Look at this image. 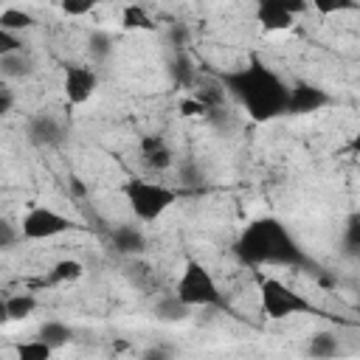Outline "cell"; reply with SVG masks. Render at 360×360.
Returning <instances> with one entry per match:
<instances>
[{"label":"cell","mask_w":360,"mask_h":360,"mask_svg":"<svg viewBox=\"0 0 360 360\" xmlns=\"http://www.w3.org/2000/svg\"><path fill=\"white\" fill-rule=\"evenodd\" d=\"M73 228V219L59 214L56 208H48V205H34L25 211L22 222H20V236L22 239H31V242H39V239H53L59 233H68Z\"/></svg>","instance_id":"6"},{"label":"cell","mask_w":360,"mask_h":360,"mask_svg":"<svg viewBox=\"0 0 360 360\" xmlns=\"http://www.w3.org/2000/svg\"><path fill=\"white\" fill-rule=\"evenodd\" d=\"M25 138L28 143L39 146V149H51V146H59L65 141V124L53 115V112H37L28 118V127H25Z\"/></svg>","instance_id":"8"},{"label":"cell","mask_w":360,"mask_h":360,"mask_svg":"<svg viewBox=\"0 0 360 360\" xmlns=\"http://www.w3.org/2000/svg\"><path fill=\"white\" fill-rule=\"evenodd\" d=\"M51 354H53V349L45 346L39 338L25 340V343H17V349H14V357L17 360H51Z\"/></svg>","instance_id":"22"},{"label":"cell","mask_w":360,"mask_h":360,"mask_svg":"<svg viewBox=\"0 0 360 360\" xmlns=\"http://www.w3.org/2000/svg\"><path fill=\"white\" fill-rule=\"evenodd\" d=\"M180 180H183V183H188V186H197V183H202V172L197 169V163H194V160H186V163H180Z\"/></svg>","instance_id":"27"},{"label":"cell","mask_w":360,"mask_h":360,"mask_svg":"<svg viewBox=\"0 0 360 360\" xmlns=\"http://www.w3.org/2000/svg\"><path fill=\"white\" fill-rule=\"evenodd\" d=\"M110 239H112L115 253H121V256H141L146 250V233L138 225H129V222L112 228Z\"/></svg>","instance_id":"12"},{"label":"cell","mask_w":360,"mask_h":360,"mask_svg":"<svg viewBox=\"0 0 360 360\" xmlns=\"http://www.w3.org/2000/svg\"><path fill=\"white\" fill-rule=\"evenodd\" d=\"M8 323V309H6V295H0V326Z\"/></svg>","instance_id":"34"},{"label":"cell","mask_w":360,"mask_h":360,"mask_svg":"<svg viewBox=\"0 0 360 360\" xmlns=\"http://www.w3.org/2000/svg\"><path fill=\"white\" fill-rule=\"evenodd\" d=\"M318 11L329 14V11H340V8H352V3H315Z\"/></svg>","instance_id":"33"},{"label":"cell","mask_w":360,"mask_h":360,"mask_svg":"<svg viewBox=\"0 0 360 360\" xmlns=\"http://www.w3.org/2000/svg\"><path fill=\"white\" fill-rule=\"evenodd\" d=\"M37 338H39L45 346H51V349L56 352V349H62V346H68V343L73 340V329H70L68 323H62V321H45V323L39 326Z\"/></svg>","instance_id":"15"},{"label":"cell","mask_w":360,"mask_h":360,"mask_svg":"<svg viewBox=\"0 0 360 360\" xmlns=\"http://www.w3.org/2000/svg\"><path fill=\"white\" fill-rule=\"evenodd\" d=\"M121 25L127 28V31H152L155 28V22H152V17L146 14V8L143 6H127L124 11H121Z\"/></svg>","instance_id":"20"},{"label":"cell","mask_w":360,"mask_h":360,"mask_svg":"<svg viewBox=\"0 0 360 360\" xmlns=\"http://www.w3.org/2000/svg\"><path fill=\"white\" fill-rule=\"evenodd\" d=\"M141 160L152 172H166L174 163V152L160 135H143L141 138Z\"/></svg>","instance_id":"10"},{"label":"cell","mask_w":360,"mask_h":360,"mask_svg":"<svg viewBox=\"0 0 360 360\" xmlns=\"http://www.w3.org/2000/svg\"><path fill=\"white\" fill-rule=\"evenodd\" d=\"M34 25H37L34 17H31L28 11H22V8H3V11H0V28L8 31V34L28 31V28H34Z\"/></svg>","instance_id":"18"},{"label":"cell","mask_w":360,"mask_h":360,"mask_svg":"<svg viewBox=\"0 0 360 360\" xmlns=\"http://www.w3.org/2000/svg\"><path fill=\"white\" fill-rule=\"evenodd\" d=\"M11 107H14V96H11V90H6L0 84V118H6L11 112Z\"/></svg>","instance_id":"31"},{"label":"cell","mask_w":360,"mask_h":360,"mask_svg":"<svg viewBox=\"0 0 360 360\" xmlns=\"http://www.w3.org/2000/svg\"><path fill=\"white\" fill-rule=\"evenodd\" d=\"M172 357V352L166 349V346H152L146 354H143V360H169Z\"/></svg>","instance_id":"32"},{"label":"cell","mask_w":360,"mask_h":360,"mask_svg":"<svg viewBox=\"0 0 360 360\" xmlns=\"http://www.w3.org/2000/svg\"><path fill=\"white\" fill-rule=\"evenodd\" d=\"M6 309H8V321H25L34 309H37V298L31 292H17L6 298Z\"/></svg>","instance_id":"19"},{"label":"cell","mask_w":360,"mask_h":360,"mask_svg":"<svg viewBox=\"0 0 360 360\" xmlns=\"http://www.w3.org/2000/svg\"><path fill=\"white\" fill-rule=\"evenodd\" d=\"M124 200L129 205V211L141 219V222H155L160 219L180 197L177 188L172 186H163V183H152V180H143V177H129L124 186Z\"/></svg>","instance_id":"3"},{"label":"cell","mask_w":360,"mask_h":360,"mask_svg":"<svg viewBox=\"0 0 360 360\" xmlns=\"http://www.w3.org/2000/svg\"><path fill=\"white\" fill-rule=\"evenodd\" d=\"M174 295L191 309L194 307H222V292L217 287V278L197 259H186L183 273L174 284Z\"/></svg>","instance_id":"5"},{"label":"cell","mask_w":360,"mask_h":360,"mask_svg":"<svg viewBox=\"0 0 360 360\" xmlns=\"http://www.w3.org/2000/svg\"><path fill=\"white\" fill-rule=\"evenodd\" d=\"M172 73H174V79L183 84V87H194L197 84V68L188 62V56L183 53V51H177V56L172 59Z\"/></svg>","instance_id":"21"},{"label":"cell","mask_w":360,"mask_h":360,"mask_svg":"<svg viewBox=\"0 0 360 360\" xmlns=\"http://www.w3.org/2000/svg\"><path fill=\"white\" fill-rule=\"evenodd\" d=\"M338 352H340V343H338V335L335 332H329V329L312 332L309 346H307V354L312 360H332V357H338Z\"/></svg>","instance_id":"14"},{"label":"cell","mask_w":360,"mask_h":360,"mask_svg":"<svg viewBox=\"0 0 360 360\" xmlns=\"http://www.w3.org/2000/svg\"><path fill=\"white\" fill-rule=\"evenodd\" d=\"M90 51H93V56L104 59V56L110 53V37H107V34H101V31H96V34L90 37Z\"/></svg>","instance_id":"28"},{"label":"cell","mask_w":360,"mask_h":360,"mask_svg":"<svg viewBox=\"0 0 360 360\" xmlns=\"http://www.w3.org/2000/svg\"><path fill=\"white\" fill-rule=\"evenodd\" d=\"M233 253L248 267H304L307 256L276 217L248 222L233 242Z\"/></svg>","instance_id":"2"},{"label":"cell","mask_w":360,"mask_h":360,"mask_svg":"<svg viewBox=\"0 0 360 360\" xmlns=\"http://www.w3.org/2000/svg\"><path fill=\"white\" fill-rule=\"evenodd\" d=\"M62 87H65L68 104L79 107V104H84V101L93 98V93H96V87H98V76H96V70H93L90 65H70V68L65 70Z\"/></svg>","instance_id":"7"},{"label":"cell","mask_w":360,"mask_h":360,"mask_svg":"<svg viewBox=\"0 0 360 360\" xmlns=\"http://www.w3.org/2000/svg\"><path fill=\"white\" fill-rule=\"evenodd\" d=\"M256 20L264 31H284L292 25V14L284 0H262L256 6Z\"/></svg>","instance_id":"11"},{"label":"cell","mask_w":360,"mask_h":360,"mask_svg":"<svg viewBox=\"0 0 360 360\" xmlns=\"http://www.w3.org/2000/svg\"><path fill=\"white\" fill-rule=\"evenodd\" d=\"M332 104V96L315 84H307V82H298L290 87V96H287V110L284 112H292V115H307V112H318L323 107Z\"/></svg>","instance_id":"9"},{"label":"cell","mask_w":360,"mask_h":360,"mask_svg":"<svg viewBox=\"0 0 360 360\" xmlns=\"http://www.w3.org/2000/svg\"><path fill=\"white\" fill-rule=\"evenodd\" d=\"M188 37H191V34H188L186 22H172V25H169V39H172V45H174L177 51H180L183 45H188Z\"/></svg>","instance_id":"26"},{"label":"cell","mask_w":360,"mask_h":360,"mask_svg":"<svg viewBox=\"0 0 360 360\" xmlns=\"http://www.w3.org/2000/svg\"><path fill=\"white\" fill-rule=\"evenodd\" d=\"M62 11H65L68 17H82V14L93 11V3H90V0H84V3H76V0H65V3H62Z\"/></svg>","instance_id":"29"},{"label":"cell","mask_w":360,"mask_h":360,"mask_svg":"<svg viewBox=\"0 0 360 360\" xmlns=\"http://www.w3.org/2000/svg\"><path fill=\"white\" fill-rule=\"evenodd\" d=\"M84 276V264L79 259H59L51 270H48V284H73Z\"/></svg>","instance_id":"16"},{"label":"cell","mask_w":360,"mask_h":360,"mask_svg":"<svg viewBox=\"0 0 360 360\" xmlns=\"http://www.w3.org/2000/svg\"><path fill=\"white\" fill-rule=\"evenodd\" d=\"M357 248H360V217L352 214L349 217V225H346V250L354 256Z\"/></svg>","instance_id":"24"},{"label":"cell","mask_w":360,"mask_h":360,"mask_svg":"<svg viewBox=\"0 0 360 360\" xmlns=\"http://www.w3.org/2000/svg\"><path fill=\"white\" fill-rule=\"evenodd\" d=\"M17 51H22L20 37H17V34H8V31L0 28V59L8 56V53H17Z\"/></svg>","instance_id":"25"},{"label":"cell","mask_w":360,"mask_h":360,"mask_svg":"<svg viewBox=\"0 0 360 360\" xmlns=\"http://www.w3.org/2000/svg\"><path fill=\"white\" fill-rule=\"evenodd\" d=\"M180 110H183V115H208V110H205L197 98H186V101L180 104Z\"/></svg>","instance_id":"30"},{"label":"cell","mask_w":360,"mask_h":360,"mask_svg":"<svg viewBox=\"0 0 360 360\" xmlns=\"http://www.w3.org/2000/svg\"><path fill=\"white\" fill-rule=\"evenodd\" d=\"M259 301L270 321H284L292 315H323L312 301H307L276 276H259Z\"/></svg>","instance_id":"4"},{"label":"cell","mask_w":360,"mask_h":360,"mask_svg":"<svg viewBox=\"0 0 360 360\" xmlns=\"http://www.w3.org/2000/svg\"><path fill=\"white\" fill-rule=\"evenodd\" d=\"M222 87L259 124L273 121V118L284 115V110H287L290 84L256 56H250V62L245 68H239L233 73H225L222 76Z\"/></svg>","instance_id":"1"},{"label":"cell","mask_w":360,"mask_h":360,"mask_svg":"<svg viewBox=\"0 0 360 360\" xmlns=\"http://www.w3.org/2000/svg\"><path fill=\"white\" fill-rule=\"evenodd\" d=\"M17 242H20V228H17L11 219L0 217V250H8V248H14Z\"/></svg>","instance_id":"23"},{"label":"cell","mask_w":360,"mask_h":360,"mask_svg":"<svg viewBox=\"0 0 360 360\" xmlns=\"http://www.w3.org/2000/svg\"><path fill=\"white\" fill-rule=\"evenodd\" d=\"M37 62L28 51H17V53H8L0 59V76L3 79H28L34 73Z\"/></svg>","instance_id":"13"},{"label":"cell","mask_w":360,"mask_h":360,"mask_svg":"<svg viewBox=\"0 0 360 360\" xmlns=\"http://www.w3.org/2000/svg\"><path fill=\"white\" fill-rule=\"evenodd\" d=\"M188 312H191V307H186L174 292H172V295H166V298H160V301L155 304V315H158L160 321H166V323L186 321V318H188Z\"/></svg>","instance_id":"17"}]
</instances>
